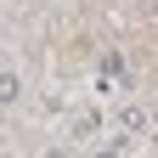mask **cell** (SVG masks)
Returning <instances> with one entry per match:
<instances>
[{
	"label": "cell",
	"instance_id": "6da1fadb",
	"mask_svg": "<svg viewBox=\"0 0 158 158\" xmlns=\"http://www.w3.org/2000/svg\"><path fill=\"white\" fill-rule=\"evenodd\" d=\"M96 130H102V113H96V107H79L73 113V141H90Z\"/></svg>",
	"mask_w": 158,
	"mask_h": 158
},
{
	"label": "cell",
	"instance_id": "7a4b0ae2",
	"mask_svg": "<svg viewBox=\"0 0 158 158\" xmlns=\"http://www.w3.org/2000/svg\"><path fill=\"white\" fill-rule=\"evenodd\" d=\"M17 96H23V73H11V68H6V73H0V107H11Z\"/></svg>",
	"mask_w": 158,
	"mask_h": 158
},
{
	"label": "cell",
	"instance_id": "3957f363",
	"mask_svg": "<svg viewBox=\"0 0 158 158\" xmlns=\"http://www.w3.org/2000/svg\"><path fill=\"white\" fill-rule=\"evenodd\" d=\"M118 130H124V135L147 130V113H141V107H118Z\"/></svg>",
	"mask_w": 158,
	"mask_h": 158
}]
</instances>
